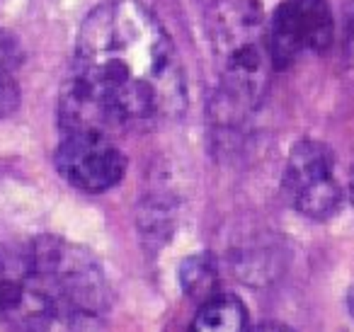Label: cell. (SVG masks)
<instances>
[{
  "label": "cell",
  "mask_w": 354,
  "mask_h": 332,
  "mask_svg": "<svg viewBox=\"0 0 354 332\" xmlns=\"http://www.w3.org/2000/svg\"><path fill=\"white\" fill-rule=\"evenodd\" d=\"M248 332H294V330L286 325H279V322H262V325L252 327V330H248Z\"/></svg>",
  "instance_id": "8fae6325"
},
{
  "label": "cell",
  "mask_w": 354,
  "mask_h": 332,
  "mask_svg": "<svg viewBox=\"0 0 354 332\" xmlns=\"http://www.w3.org/2000/svg\"><path fill=\"white\" fill-rule=\"evenodd\" d=\"M25 61L20 42L10 32L0 30V119L10 117L20 107V83L15 78V71Z\"/></svg>",
  "instance_id": "ba28073f"
},
{
  "label": "cell",
  "mask_w": 354,
  "mask_h": 332,
  "mask_svg": "<svg viewBox=\"0 0 354 332\" xmlns=\"http://www.w3.org/2000/svg\"><path fill=\"white\" fill-rule=\"evenodd\" d=\"M344 61L349 71H354V0L344 12Z\"/></svg>",
  "instance_id": "30bf717a"
},
{
  "label": "cell",
  "mask_w": 354,
  "mask_h": 332,
  "mask_svg": "<svg viewBox=\"0 0 354 332\" xmlns=\"http://www.w3.org/2000/svg\"><path fill=\"white\" fill-rule=\"evenodd\" d=\"M187 109L183 61L141 0H104L83 20L59 95L64 133L146 131Z\"/></svg>",
  "instance_id": "6da1fadb"
},
{
  "label": "cell",
  "mask_w": 354,
  "mask_h": 332,
  "mask_svg": "<svg viewBox=\"0 0 354 332\" xmlns=\"http://www.w3.org/2000/svg\"><path fill=\"white\" fill-rule=\"evenodd\" d=\"M250 315L245 303L238 296L214 293L199 303V311L192 320V332H248Z\"/></svg>",
  "instance_id": "52a82bcc"
},
{
  "label": "cell",
  "mask_w": 354,
  "mask_h": 332,
  "mask_svg": "<svg viewBox=\"0 0 354 332\" xmlns=\"http://www.w3.org/2000/svg\"><path fill=\"white\" fill-rule=\"evenodd\" d=\"M270 54L277 71H286L306 56L323 54L333 44L335 20L328 0H281L267 22Z\"/></svg>",
  "instance_id": "5b68a950"
},
{
  "label": "cell",
  "mask_w": 354,
  "mask_h": 332,
  "mask_svg": "<svg viewBox=\"0 0 354 332\" xmlns=\"http://www.w3.org/2000/svg\"><path fill=\"white\" fill-rule=\"evenodd\" d=\"M347 306H349V313H352V317H354V286L349 288V296H347Z\"/></svg>",
  "instance_id": "4fadbf2b"
},
{
  "label": "cell",
  "mask_w": 354,
  "mask_h": 332,
  "mask_svg": "<svg viewBox=\"0 0 354 332\" xmlns=\"http://www.w3.org/2000/svg\"><path fill=\"white\" fill-rule=\"evenodd\" d=\"M349 201H352V206H354V167H352V172H349Z\"/></svg>",
  "instance_id": "7c38bea8"
},
{
  "label": "cell",
  "mask_w": 354,
  "mask_h": 332,
  "mask_svg": "<svg viewBox=\"0 0 354 332\" xmlns=\"http://www.w3.org/2000/svg\"><path fill=\"white\" fill-rule=\"evenodd\" d=\"M284 192L291 206L310 221H330L342 209V187L335 156L325 143L304 138L294 143L284 167Z\"/></svg>",
  "instance_id": "277c9868"
},
{
  "label": "cell",
  "mask_w": 354,
  "mask_h": 332,
  "mask_svg": "<svg viewBox=\"0 0 354 332\" xmlns=\"http://www.w3.org/2000/svg\"><path fill=\"white\" fill-rule=\"evenodd\" d=\"M207 30L218 75L214 112L236 124L260 107L274 73L265 12L257 0H214Z\"/></svg>",
  "instance_id": "3957f363"
},
{
  "label": "cell",
  "mask_w": 354,
  "mask_h": 332,
  "mask_svg": "<svg viewBox=\"0 0 354 332\" xmlns=\"http://www.w3.org/2000/svg\"><path fill=\"white\" fill-rule=\"evenodd\" d=\"M54 165L71 187L88 194L112 190L127 175V156L112 136L102 133H64Z\"/></svg>",
  "instance_id": "8992f818"
},
{
  "label": "cell",
  "mask_w": 354,
  "mask_h": 332,
  "mask_svg": "<svg viewBox=\"0 0 354 332\" xmlns=\"http://www.w3.org/2000/svg\"><path fill=\"white\" fill-rule=\"evenodd\" d=\"M109 306L88 248L56 235L0 248V322L10 332H80Z\"/></svg>",
  "instance_id": "7a4b0ae2"
},
{
  "label": "cell",
  "mask_w": 354,
  "mask_h": 332,
  "mask_svg": "<svg viewBox=\"0 0 354 332\" xmlns=\"http://www.w3.org/2000/svg\"><path fill=\"white\" fill-rule=\"evenodd\" d=\"M177 279H180V286L194 301H207L216 293L218 286V269L216 259L212 252H197L189 255L183 259L180 269H177Z\"/></svg>",
  "instance_id": "9c48e42d"
}]
</instances>
